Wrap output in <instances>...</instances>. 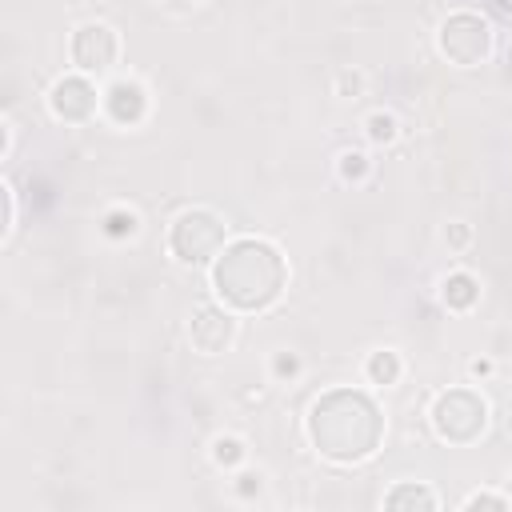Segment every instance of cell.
<instances>
[{
  "mask_svg": "<svg viewBox=\"0 0 512 512\" xmlns=\"http://www.w3.org/2000/svg\"><path fill=\"white\" fill-rule=\"evenodd\" d=\"M388 508H408V504H420V508H436V492L424 488V484H396L388 496H384Z\"/></svg>",
  "mask_w": 512,
  "mask_h": 512,
  "instance_id": "12",
  "label": "cell"
},
{
  "mask_svg": "<svg viewBox=\"0 0 512 512\" xmlns=\"http://www.w3.org/2000/svg\"><path fill=\"white\" fill-rule=\"evenodd\" d=\"M432 428L444 444H476L488 428V404L472 388H448L432 404Z\"/></svg>",
  "mask_w": 512,
  "mask_h": 512,
  "instance_id": "3",
  "label": "cell"
},
{
  "mask_svg": "<svg viewBox=\"0 0 512 512\" xmlns=\"http://www.w3.org/2000/svg\"><path fill=\"white\" fill-rule=\"evenodd\" d=\"M296 372H300V356L296 352H276L272 356V376L276 380H292Z\"/></svg>",
  "mask_w": 512,
  "mask_h": 512,
  "instance_id": "18",
  "label": "cell"
},
{
  "mask_svg": "<svg viewBox=\"0 0 512 512\" xmlns=\"http://www.w3.org/2000/svg\"><path fill=\"white\" fill-rule=\"evenodd\" d=\"M440 300L452 308V312H468L476 300H480V284L472 272H448L444 284H440Z\"/></svg>",
  "mask_w": 512,
  "mask_h": 512,
  "instance_id": "10",
  "label": "cell"
},
{
  "mask_svg": "<svg viewBox=\"0 0 512 512\" xmlns=\"http://www.w3.org/2000/svg\"><path fill=\"white\" fill-rule=\"evenodd\" d=\"M160 4H164V8H172V12H192L200 0H160Z\"/></svg>",
  "mask_w": 512,
  "mask_h": 512,
  "instance_id": "23",
  "label": "cell"
},
{
  "mask_svg": "<svg viewBox=\"0 0 512 512\" xmlns=\"http://www.w3.org/2000/svg\"><path fill=\"white\" fill-rule=\"evenodd\" d=\"M212 288L232 312H264L288 288V260L276 244L244 236L212 260Z\"/></svg>",
  "mask_w": 512,
  "mask_h": 512,
  "instance_id": "2",
  "label": "cell"
},
{
  "mask_svg": "<svg viewBox=\"0 0 512 512\" xmlns=\"http://www.w3.org/2000/svg\"><path fill=\"white\" fill-rule=\"evenodd\" d=\"M400 372H404V364H400V356H396L392 348L372 352L368 364H364V376H368V384H376V388H392V384L400 380Z\"/></svg>",
  "mask_w": 512,
  "mask_h": 512,
  "instance_id": "11",
  "label": "cell"
},
{
  "mask_svg": "<svg viewBox=\"0 0 512 512\" xmlns=\"http://www.w3.org/2000/svg\"><path fill=\"white\" fill-rule=\"evenodd\" d=\"M168 248L180 264H208L224 252V220L208 208H188L172 220Z\"/></svg>",
  "mask_w": 512,
  "mask_h": 512,
  "instance_id": "5",
  "label": "cell"
},
{
  "mask_svg": "<svg viewBox=\"0 0 512 512\" xmlns=\"http://www.w3.org/2000/svg\"><path fill=\"white\" fill-rule=\"evenodd\" d=\"M136 228H140V216L132 208H108L104 212V236L128 240V236H136Z\"/></svg>",
  "mask_w": 512,
  "mask_h": 512,
  "instance_id": "13",
  "label": "cell"
},
{
  "mask_svg": "<svg viewBox=\"0 0 512 512\" xmlns=\"http://www.w3.org/2000/svg\"><path fill=\"white\" fill-rule=\"evenodd\" d=\"M364 132H368L372 144H396V136H400V120H396L392 112H372V116L364 120Z\"/></svg>",
  "mask_w": 512,
  "mask_h": 512,
  "instance_id": "14",
  "label": "cell"
},
{
  "mask_svg": "<svg viewBox=\"0 0 512 512\" xmlns=\"http://www.w3.org/2000/svg\"><path fill=\"white\" fill-rule=\"evenodd\" d=\"M0 192H4V236H8V232H12V224H16V192H12L8 184H4Z\"/></svg>",
  "mask_w": 512,
  "mask_h": 512,
  "instance_id": "22",
  "label": "cell"
},
{
  "mask_svg": "<svg viewBox=\"0 0 512 512\" xmlns=\"http://www.w3.org/2000/svg\"><path fill=\"white\" fill-rule=\"evenodd\" d=\"M436 44H440V56L456 68H476L492 56L496 48V32L492 24L480 16V12H452L440 32H436Z\"/></svg>",
  "mask_w": 512,
  "mask_h": 512,
  "instance_id": "4",
  "label": "cell"
},
{
  "mask_svg": "<svg viewBox=\"0 0 512 512\" xmlns=\"http://www.w3.org/2000/svg\"><path fill=\"white\" fill-rule=\"evenodd\" d=\"M244 456H248V448H244L240 436H216V440H212V464H220V468H236Z\"/></svg>",
  "mask_w": 512,
  "mask_h": 512,
  "instance_id": "16",
  "label": "cell"
},
{
  "mask_svg": "<svg viewBox=\"0 0 512 512\" xmlns=\"http://www.w3.org/2000/svg\"><path fill=\"white\" fill-rule=\"evenodd\" d=\"M260 488H264V476H260V472H240V476H236V496L248 500V496H256Z\"/></svg>",
  "mask_w": 512,
  "mask_h": 512,
  "instance_id": "21",
  "label": "cell"
},
{
  "mask_svg": "<svg viewBox=\"0 0 512 512\" xmlns=\"http://www.w3.org/2000/svg\"><path fill=\"white\" fill-rule=\"evenodd\" d=\"M360 88H364V76H360V72H352V68L336 72V88H332L336 96H344V100L352 96V100H356V96H360Z\"/></svg>",
  "mask_w": 512,
  "mask_h": 512,
  "instance_id": "17",
  "label": "cell"
},
{
  "mask_svg": "<svg viewBox=\"0 0 512 512\" xmlns=\"http://www.w3.org/2000/svg\"><path fill=\"white\" fill-rule=\"evenodd\" d=\"M68 56H72V64H76L84 76L108 72V68L116 64V56H120V36H116L108 24H100V20L80 24V28L72 32V40H68Z\"/></svg>",
  "mask_w": 512,
  "mask_h": 512,
  "instance_id": "6",
  "label": "cell"
},
{
  "mask_svg": "<svg viewBox=\"0 0 512 512\" xmlns=\"http://www.w3.org/2000/svg\"><path fill=\"white\" fill-rule=\"evenodd\" d=\"M468 240H472V232H468V224H460V220H452V224L444 228V244H448V248H456V252H460V248H464Z\"/></svg>",
  "mask_w": 512,
  "mask_h": 512,
  "instance_id": "20",
  "label": "cell"
},
{
  "mask_svg": "<svg viewBox=\"0 0 512 512\" xmlns=\"http://www.w3.org/2000/svg\"><path fill=\"white\" fill-rule=\"evenodd\" d=\"M464 508H508V496H496V492H472V496H464Z\"/></svg>",
  "mask_w": 512,
  "mask_h": 512,
  "instance_id": "19",
  "label": "cell"
},
{
  "mask_svg": "<svg viewBox=\"0 0 512 512\" xmlns=\"http://www.w3.org/2000/svg\"><path fill=\"white\" fill-rule=\"evenodd\" d=\"M100 100H104V92H96L84 72L56 80L52 92H48V108H52V116L64 120V124H88V120L96 116Z\"/></svg>",
  "mask_w": 512,
  "mask_h": 512,
  "instance_id": "7",
  "label": "cell"
},
{
  "mask_svg": "<svg viewBox=\"0 0 512 512\" xmlns=\"http://www.w3.org/2000/svg\"><path fill=\"white\" fill-rule=\"evenodd\" d=\"M100 108H104V116H108L112 124L132 128V124H140L144 112H148V92H144L136 80H112V84L104 88Z\"/></svg>",
  "mask_w": 512,
  "mask_h": 512,
  "instance_id": "9",
  "label": "cell"
},
{
  "mask_svg": "<svg viewBox=\"0 0 512 512\" xmlns=\"http://www.w3.org/2000/svg\"><path fill=\"white\" fill-rule=\"evenodd\" d=\"M336 172H340V180H348V184H360V180L372 172V160H368L364 152L348 148V152H340V156H336Z\"/></svg>",
  "mask_w": 512,
  "mask_h": 512,
  "instance_id": "15",
  "label": "cell"
},
{
  "mask_svg": "<svg viewBox=\"0 0 512 512\" xmlns=\"http://www.w3.org/2000/svg\"><path fill=\"white\" fill-rule=\"evenodd\" d=\"M188 340L200 356H220L236 340V316L224 304H200L188 320Z\"/></svg>",
  "mask_w": 512,
  "mask_h": 512,
  "instance_id": "8",
  "label": "cell"
},
{
  "mask_svg": "<svg viewBox=\"0 0 512 512\" xmlns=\"http://www.w3.org/2000/svg\"><path fill=\"white\" fill-rule=\"evenodd\" d=\"M308 440L324 460L336 464L368 460L384 440L380 404L360 388H328L308 408Z\"/></svg>",
  "mask_w": 512,
  "mask_h": 512,
  "instance_id": "1",
  "label": "cell"
},
{
  "mask_svg": "<svg viewBox=\"0 0 512 512\" xmlns=\"http://www.w3.org/2000/svg\"><path fill=\"white\" fill-rule=\"evenodd\" d=\"M488 372H492L488 360H472V376H488Z\"/></svg>",
  "mask_w": 512,
  "mask_h": 512,
  "instance_id": "24",
  "label": "cell"
}]
</instances>
